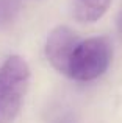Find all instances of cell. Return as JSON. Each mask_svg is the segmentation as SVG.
I'll list each match as a JSON object with an SVG mask.
<instances>
[{
    "mask_svg": "<svg viewBox=\"0 0 122 123\" xmlns=\"http://www.w3.org/2000/svg\"><path fill=\"white\" fill-rule=\"evenodd\" d=\"M30 81V67L13 55L0 67V123H11L20 111Z\"/></svg>",
    "mask_w": 122,
    "mask_h": 123,
    "instance_id": "1",
    "label": "cell"
},
{
    "mask_svg": "<svg viewBox=\"0 0 122 123\" xmlns=\"http://www.w3.org/2000/svg\"><path fill=\"white\" fill-rule=\"evenodd\" d=\"M111 45L107 37L80 41L69 62L67 76L77 81H92L107 72L111 61Z\"/></svg>",
    "mask_w": 122,
    "mask_h": 123,
    "instance_id": "2",
    "label": "cell"
},
{
    "mask_svg": "<svg viewBox=\"0 0 122 123\" xmlns=\"http://www.w3.org/2000/svg\"><path fill=\"white\" fill-rule=\"evenodd\" d=\"M80 39L69 27H56L50 31L46 42V56L53 69L67 75L69 62Z\"/></svg>",
    "mask_w": 122,
    "mask_h": 123,
    "instance_id": "3",
    "label": "cell"
},
{
    "mask_svg": "<svg viewBox=\"0 0 122 123\" xmlns=\"http://www.w3.org/2000/svg\"><path fill=\"white\" fill-rule=\"evenodd\" d=\"M111 6V0H72L74 17L83 24L97 22Z\"/></svg>",
    "mask_w": 122,
    "mask_h": 123,
    "instance_id": "4",
    "label": "cell"
},
{
    "mask_svg": "<svg viewBox=\"0 0 122 123\" xmlns=\"http://www.w3.org/2000/svg\"><path fill=\"white\" fill-rule=\"evenodd\" d=\"M19 11V0H0V27L9 25Z\"/></svg>",
    "mask_w": 122,
    "mask_h": 123,
    "instance_id": "5",
    "label": "cell"
},
{
    "mask_svg": "<svg viewBox=\"0 0 122 123\" xmlns=\"http://www.w3.org/2000/svg\"><path fill=\"white\" fill-rule=\"evenodd\" d=\"M117 33H119V36L122 39V12L119 14V17H117Z\"/></svg>",
    "mask_w": 122,
    "mask_h": 123,
    "instance_id": "6",
    "label": "cell"
}]
</instances>
